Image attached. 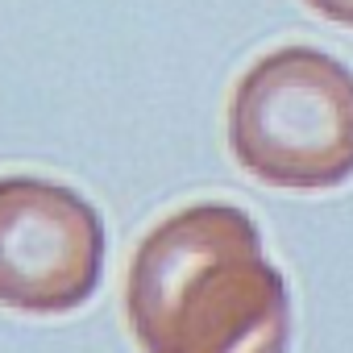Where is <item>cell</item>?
Here are the masks:
<instances>
[{"label": "cell", "instance_id": "cell-3", "mask_svg": "<svg viewBox=\"0 0 353 353\" xmlns=\"http://www.w3.org/2000/svg\"><path fill=\"white\" fill-rule=\"evenodd\" d=\"M104 274V221L67 183L38 174L0 179V307L67 316Z\"/></svg>", "mask_w": 353, "mask_h": 353}, {"label": "cell", "instance_id": "cell-1", "mask_svg": "<svg viewBox=\"0 0 353 353\" xmlns=\"http://www.w3.org/2000/svg\"><path fill=\"white\" fill-rule=\"evenodd\" d=\"M125 312L145 353H287L291 295L245 208L158 221L129 266Z\"/></svg>", "mask_w": 353, "mask_h": 353}, {"label": "cell", "instance_id": "cell-4", "mask_svg": "<svg viewBox=\"0 0 353 353\" xmlns=\"http://www.w3.org/2000/svg\"><path fill=\"white\" fill-rule=\"evenodd\" d=\"M307 5H312L320 17H328V21L353 30V0H307Z\"/></svg>", "mask_w": 353, "mask_h": 353}, {"label": "cell", "instance_id": "cell-2", "mask_svg": "<svg viewBox=\"0 0 353 353\" xmlns=\"http://www.w3.org/2000/svg\"><path fill=\"white\" fill-rule=\"evenodd\" d=\"M229 145L254 179L332 192L353 179V71L316 46H279L237 83Z\"/></svg>", "mask_w": 353, "mask_h": 353}]
</instances>
